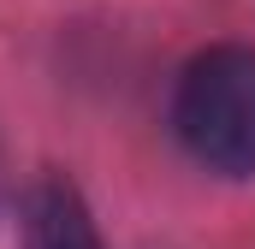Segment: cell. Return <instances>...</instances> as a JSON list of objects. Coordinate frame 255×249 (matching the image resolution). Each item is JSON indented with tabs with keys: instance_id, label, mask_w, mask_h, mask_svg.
Masks as SVG:
<instances>
[{
	"instance_id": "cell-1",
	"label": "cell",
	"mask_w": 255,
	"mask_h": 249,
	"mask_svg": "<svg viewBox=\"0 0 255 249\" xmlns=\"http://www.w3.org/2000/svg\"><path fill=\"white\" fill-rule=\"evenodd\" d=\"M172 124L196 160L226 178H255V54L208 48L178 77Z\"/></svg>"
},
{
	"instance_id": "cell-2",
	"label": "cell",
	"mask_w": 255,
	"mask_h": 249,
	"mask_svg": "<svg viewBox=\"0 0 255 249\" xmlns=\"http://www.w3.org/2000/svg\"><path fill=\"white\" fill-rule=\"evenodd\" d=\"M24 249H101L83 196L65 178H42L24 196Z\"/></svg>"
}]
</instances>
